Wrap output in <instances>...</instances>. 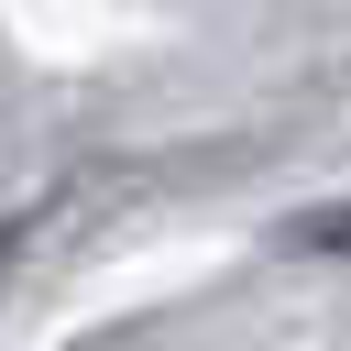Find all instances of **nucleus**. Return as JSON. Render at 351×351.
<instances>
[{
	"instance_id": "nucleus-1",
	"label": "nucleus",
	"mask_w": 351,
	"mask_h": 351,
	"mask_svg": "<svg viewBox=\"0 0 351 351\" xmlns=\"http://www.w3.org/2000/svg\"><path fill=\"white\" fill-rule=\"evenodd\" d=\"M274 252H307V263H340V252H351V197H318V208H285V219H274Z\"/></svg>"
}]
</instances>
